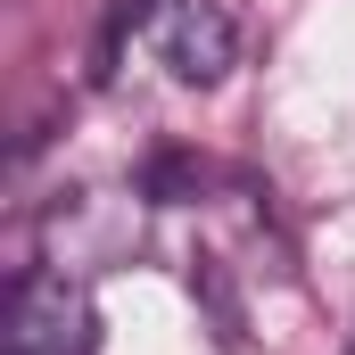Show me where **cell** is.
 Wrapping results in <instances>:
<instances>
[{"instance_id": "1", "label": "cell", "mask_w": 355, "mask_h": 355, "mask_svg": "<svg viewBox=\"0 0 355 355\" xmlns=\"http://www.w3.org/2000/svg\"><path fill=\"white\" fill-rule=\"evenodd\" d=\"M0 355H99V314H91L83 272H25L8 289Z\"/></svg>"}, {"instance_id": "2", "label": "cell", "mask_w": 355, "mask_h": 355, "mask_svg": "<svg viewBox=\"0 0 355 355\" xmlns=\"http://www.w3.org/2000/svg\"><path fill=\"white\" fill-rule=\"evenodd\" d=\"M149 50L157 67L190 91H215L232 67H240V25L223 0H157L149 8Z\"/></svg>"}, {"instance_id": "3", "label": "cell", "mask_w": 355, "mask_h": 355, "mask_svg": "<svg viewBox=\"0 0 355 355\" xmlns=\"http://www.w3.org/2000/svg\"><path fill=\"white\" fill-rule=\"evenodd\" d=\"M347 355H355V347H347Z\"/></svg>"}]
</instances>
